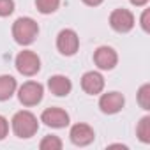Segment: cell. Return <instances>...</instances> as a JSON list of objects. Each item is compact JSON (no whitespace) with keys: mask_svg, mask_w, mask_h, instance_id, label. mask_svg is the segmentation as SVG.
I'll list each match as a JSON object with an SVG mask.
<instances>
[{"mask_svg":"<svg viewBox=\"0 0 150 150\" xmlns=\"http://www.w3.org/2000/svg\"><path fill=\"white\" fill-rule=\"evenodd\" d=\"M39 34V25L32 18H18L13 25V37L18 44H30Z\"/></svg>","mask_w":150,"mask_h":150,"instance_id":"1","label":"cell"},{"mask_svg":"<svg viewBox=\"0 0 150 150\" xmlns=\"http://www.w3.org/2000/svg\"><path fill=\"white\" fill-rule=\"evenodd\" d=\"M39 129L37 118L30 111H18L13 117V131L18 138H32Z\"/></svg>","mask_w":150,"mask_h":150,"instance_id":"2","label":"cell"},{"mask_svg":"<svg viewBox=\"0 0 150 150\" xmlns=\"http://www.w3.org/2000/svg\"><path fill=\"white\" fill-rule=\"evenodd\" d=\"M42 94H44V90H42L41 83H37V81H27V83H23L20 87L18 97H20L21 104H25V106H35L37 103H41Z\"/></svg>","mask_w":150,"mask_h":150,"instance_id":"3","label":"cell"},{"mask_svg":"<svg viewBox=\"0 0 150 150\" xmlns=\"http://www.w3.org/2000/svg\"><path fill=\"white\" fill-rule=\"evenodd\" d=\"M78 46H80V39H78V34L74 32V30L65 28V30H62L58 34V37H57V48H58V51L62 55H67V57L74 55V53L78 51Z\"/></svg>","mask_w":150,"mask_h":150,"instance_id":"4","label":"cell"},{"mask_svg":"<svg viewBox=\"0 0 150 150\" xmlns=\"http://www.w3.org/2000/svg\"><path fill=\"white\" fill-rule=\"evenodd\" d=\"M16 69L25 76H34L41 69V60L34 51H21L16 57Z\"/></svg>","mask_w":150,"mask_h":150,"instance_id":"5","label":"cell"},{"mask_svg":"<svg viewBox=\"0 0 150 150\" xmlns=\"http://www.w3.org/2000/svg\"><path fill=\"white\" fill-rule=\"evenodd\" d=\"M110 25H111L113 30H117L120 34L129 32L134 27V16L127 9H115L110 16Z\"/></svg>","mask_w":150,"mask_h":150,"instance_id":"6","label":"cell"},{"mask_svg":"<svg viewBox=\"0 0 150 150\" xmlns=\"http://www.w3.org/2000/svg\"><path fill=\"white\" fill-rule=\"evenodd\" d=\"M124 96L118 94V92H108V94H103V97L99 99V108L103 113H108V115H113V113H118L122 108H124Z\"/></svg>","mask_w":150,"mask_h":150,"instance_id":"7","label":"cell"},{"mask_svg":"<svg viewBox=\"0 0 150 150\" xmlns=\"http://www.w3.org/2000/svg\"><path fill=\"white\" fill-rule=\"evenodd\" d=\"M117 60H118L117 51L113 48H110V46H101L94 53V62L97 64L99 69H104V71L113 69L117 65Z\"/></svg>","mask_w":150,"mask_h":150,"instance_id":"8","label":"cell"},{"mask_svg":"<svg viewBox=\"0 0 150 150\" xmlns=\"http://www.w3.org/2000/svg\"><path fill=\"white\" fill-rule=\"evenodd\" d=\"M69 136H71V141L74 145H80V146H85V145L92 143L94 138H96L94 129L90 125H87V124H76V125H72Z\"/></svg>","mask_w":150,"mask_h":150,"instance_id":"9","label":"cell"},{"mask_svg":"<svg viewBox=\"0 0 150 150\" xmlns=\"http://www.w3.org/2000/svg\"><path fill=\"white\" fill-rule=\"evenodd\" d=\"M41 120H42L46 125L58 129V127H65V125L69 124V115H67L64 110H60V108H48V110L42 111Z\"/></svg>","mask_w":150,"mask_h":150,"instance_id":"10","label":"cell"},{"mask_svg":"<svg viewBox=\"0 0 150 150\" xmlns=\"http://www.w3.org/2000/svg\"><path fill=\"white\" fill-rule=\"evenodd\" d=\"M81 88H83L87 94L96 96V94H99V92L104 88V78L101 76L99 72H96V71L85 72L83 78H81Z\"/></svg>","mask_w":150,"mask_h":150,"instance_id":"11","label":"cell"},{"mask_svg":"<svg viewBox=\"0 0 150 150\" xmlns=\"http://www.w3.org/2000/svg\"><path fill=\"white\" fill-rule=\"evenodd\" d=\"M48 87H50L51 94H55V96H58V97L67 96V94L71 92V88H72L71 80L65 78V76H62V74H55V76H51V78L48 80Z\"/></svg>","mask_w":150,"mask_h":150,"instance_id":"12","label":"cell"},{"mask_svg":"<svg viewBox=\"0 0 150 150\" xmlns=\"http://www.w3.org/2000/svg\"><path fill=\"white\" fill-rule=\"evenodd\" d=\"M16 90V80L9 74H4V76H0V101H7L13 97Z\"/></svg>","mask_w":150,"mask_h":150,"instance_id":"13","label":"cell"},{"mask_svg":"<svg viewBox=\"0 0 150 150\" xmlns=\"http://www.w3.org/2000/svg\"><path fill=\"white\" fill-rule=\"evenodd\" d=\"M136 132H138V138H139L143 143H148V141H150V118H148V117H143V118L139 120Z\"/></svg>","mask_w":150,"mask_h":150,"instance_id":"14","label":"cell"},{"mask_svg":"<svg viewBox=\"0 0 150 150\" xmlns=\"http://www.w3.org/2000/svg\"><path fill=\"white\" fill-rule=\"evenodd\" d=\"M35 6L42 14H50L55 13L60 6V0H35Z\"/></svg>","mask_w":150,"mask_h":150,"instance_id":"15","label":"cell"},{"mask_svg":"<svg viewBox=\"0 0 150 150\" xmlns=\"http://www.w3.org/2000/svg\"><path fill=\"white\" fill-rule=\"evenodd\" d=\"M42 150H60L62 148V139L58 136H44V139L39 145Z\"/></svg>","mask_w":150,"mask_h":150,"instance_id":"16","label":"cell"},{"mask_svg":"<svg viewBox=\"0 0 150 150\" xmlns=\"http://www.w3.org/2000/svg\"><path fill=\"white\" fill-rule=\"evenodd\" d=\"M138 103L143 110H150V85H143L138 92Z\"/></svg>","mask_w":150,"mask_h":150,"instance_id":"17","label":"cell"},{"mask_svg":"<svg viewBox=\"0 0 150 150\" xmlns=\"http://www.w3.org/2000/svg\"><path fill=\"white\" fill-rule=\"evenodd\" d=\"M14 11V2L13 0H0V16H9Z\"/></svg>","mask_w":150,"mask_h":150,"instance_id":"18","label":"cell"},{"mask_svg":"<svg viewBox=\"0 0 150 150\" xmlns=\"http://www.w3.org/2000/svg\"><path fill=\"white\" fill-rule=\"evenodd\" d=\"M7 131H9V124L2 115H0V139H4L7 136Z\"/></svg>","mask_w":150,"mask_h":150,"instance_id":"19","label":"cell"},{"mask_svg":"<svg viewBox=\"0 0 150 150\" xmlns=\"http://www.w3.org/2000/svg\"><path fill=\"white\" fill-rule=\"evenodd\" d=\"M148 16H150V11L146 9V11L143 13V16H141V27H143V30H145V32H148V30H150V27H148Z\"/></svg>","mask_w":150,"mask_h":150,"instance_id":"20","label":"cell"},{"mask_svg":"<svg viewBox=\"0 0 150 150\" xmlns=\"http://www.w3.org/2000/svg\"><path fill=\"white\" fill-rule=\"evenodd\" d=\"M83 2L87 6H99V4H103V0H83Z\"/></svg>","mask_w":150,"mask_h":150,"instance_id":"21","label":"cell"},{"mask_svg":"<svg viewBox=\"0 0 150 150\" xmlns=\"http://www.w3.org/2000/svg\"><path fill=\"white\" fill-rule=\"evenodd\" d=\"M146 2H148V0H131L132 6H145Z\"/></svg>","mask_w":150,"mask_h":150,"instance_id":"22","label":"cell"}]
</instances>
